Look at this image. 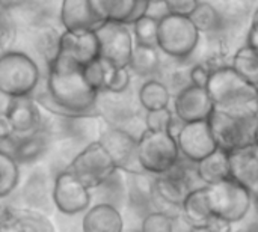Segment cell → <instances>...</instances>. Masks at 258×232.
<instances>
[{
	"instance_id": "cell-26",
	"label": "cell",
	"mask_w": 258,
	"mask_h": 232,
	"mask_svg": "<svg viewBox=\"0 0 258 232\" xmlns=\"http://www.w3.org/2000/svg\"><path fill=\"white\" fill-rule=\"evenodd\" d=\"M189 18L200 33H216L224 29V20L218 8L207 2H198Z\"/></svg>"
},
{
	"instance_id": "cell-17",
	"label": "cell",
	"mask_w": 258,
	"mask_h": 232,
	"mask_svg": "<svg viewBox=\"0 0 258 232\" xmlns=\"http://www.w3.org/2000/svg\"><path fill=\"white\" fill-rule=\"evenodd\" d=\"M228 156L231 178L255 198L258 195V143L233 151Z\"/></svg>"
},
{
	"instance_id": "cell-12",
	"label": "cell",
	"mask_w": 258,
	"mask_h": 232,
	"mask_svg": "<svg viewBox=\"0 0 258 232\" xmlns=\"http://www.w3.org/2000/svg\"><path fill=\"white\" fill-rule=\"evenodd\" d=\"M215 110V104L210 100L207 89L187 85L184 86L174 100V115L183 124L207 121Z\"/></svg>"
},
{
	"instance_id": "cell-42",
	"label": "cell",
	"mask_w": 258,
	"mask_h": 232,
	"mask_svg": "<svg viewBox=\"0 0 258 232\" xmlns=\"http://www.w3.org/2000/svg\"><path fill=\"white\" fill-rule=\"evenodd\" d=\"M254 201H255V207H257V213H258V195L254 198Z\"/></svg>"
},
{
	"instance_id": "cell-6",
	"label": "cell",
	"mask_w": 258,
	"mask_h": 232,
	"mask_svg": "<svg viewBox=\"0 0 258 232\" xmlns=\"http://www.w3.org/2000/svg\"><path fill=\"white\" fill-rule=\"evenodd\" d=\"M251 193L233 178L207 187V204L212 219L233 225L243 220L252 204Z\"/></svg>"
},
{
	"instance_id": "cell-5",
	"label": "cell",
	"mask_w": 258,
	"mask_h": 232,
	"mask_svg": "<svg viewBox=\"0 0 258 232\" xmlns=\"http://www.w3.org/2000/svg\"><path fill=\"white\" fill-rule=\"evenodd\" d=\"M138 162L144 172L157 177L168 174L180 162L177 140L168 131L144 130L138 139Z\"/></svg>"
},
{
	"instance_id": "cell-39",
	"label": "cell",
	"mask_w": 258,
	"mask_h": 232,
	"mask_svg": "<svg viewBox=\"0 0 258 232\" xmlns=\"http://www.w3.org/2000/svg\"><path fill=\"white\" fill-rule=\"evenodd\" d=\"M9 100H11V98L5 97V95L0 92V113H6V109H8Z\"/></svg>"
},
{
	"instance_id": "cell-15",
	"label": "cell",
	"mask_w": 258,
	"mask_h": 232,
	"mask_svg": "<svg viewBox=\"0 0 258 232\" xmlns=\"http://www.w3.org/2000/svg\"><path fill=\"white\" fill-rule=\"evenodd\" d=\"M60 23L65 32H97L106 21L92 0H65L60 5Z\"/></svg>"
},
{
	"instance_id": "cell-40",
	"label": "cell",
	"mask_w": 258,
	"mask_h": 232,
	"mask_svg": "<svg viewBox=\"0 0 258 232\" xmlns=\"http://www.w3.org/2000/svg\"><path fill=\"white\" fill-rule=\"evenodd\" d=\"M189 232H215L209 225H195L192 226Z\"/></svg>"
},
{
	"instance_id": "cell-21",
	"label": "cell",
	"mask_w": 258,
	"mask_h": 232,
	"mask_svg": "<svg viewBox=\"0 0 258 232\" xmlns=\"http://www.w3.org/2000/svg\"><path fill=\"white\" fill-rule=\"evenodd\" d=\"M195 166H197L198 178L207 187L231 178L230 156H228V152H225L222 149H216L213 154H210L209 157H206L204 160H201Z\"/></svg>"
},
{
	"instance_id": "cell-20",
	"label": "cell",
	"mask_w": 258,
	"mask_h": 232,
	"mask_svg": "<svg viewBox=\"0 0 258 232\" xmlns=\"http://www.w3.org/2000/svg\"><path fill=\"white\" fill-rule=\"evenodd\" d=\"M153 189L163 202L171 204V205H180V207L184 198L187 196V193L192 190L187 184L186 172L181 171L180 168V162L175 165L172 171H169L165 175L157 177Z\"/></svg>"
},
{
	"instance_id": "cell-25",
	"label": "cell",
	"mask_w": 258,
	"mask_h": 232,
	"mask_svg": "<svg viewBox=\"0 0 258 232\" xmlns=\"http://www.w3.org/2000/svg\"><path fill=\"white\" fill-rule=\"evenodd\" d=\"M160 66V56L157 48L154 47H145V45H135L128 71L135 72L141 77H148L157 72Z\"/></svg>"
},
{
	"instance_id": "cell-11",
	"label": "cell",
	"mask_w": 258,
	"mask_h": 232,
	"mask_svg": "<svg viewBox=\"0 0 258 232\" xmlns=\"http://www.w3.org/2000/svg\"><path fill=\"white\" fill-rule=\"evenodd\" d=\"M51 198L56 208L68 216L83 213L91 204L89 190L68 171L57 174L54 178Z\"/></svg>"
},
{
	"instance_id": "cell-33",
	"label": "cell",
	"mask_w": 258,
	"mask_h": 232,
	"mask_svg": "<svg viewBox=\"0 0 258 232\" xmlns=\"http://www.w3.org/2000/svg\"><path fill=\"white\" fill-rule=\"evenodd\" d=\"M172 121H174V112L169 109L148 112L147 118H145L147 130H151V131H168L169 133Z\"/></svg>"
},
{
	"instance_id": "cell-23",
	"label": "cell",
	"mask_w": 258,
	"mask_h": 232,
	"mask_svg": "<svg viewBox=\"0 0 258 232\" xmlns=\"http://www.w3.org/2000/svg\"><path fill=\"white\" fill-rule=\"evenodd\" d=\"M186 219L195 225H207L212 220V214L207 204V186L192 189L181 204Z\"/></svg>"
},
{
	"instance_id": "cell-10",
	"label": "cell",
	"mask_w": 258,
	"mask_h": 232,
	"mask_svg": "<svg viewBox=\"0 0 258 232\" xmlns=\"http://www.w3.org/2000/svg\"><path fill=\"white\" fill-rule=\"evenodd\" d=\"M180 156L192 163H200L210 154H213L218 146L212 136V130L207 121H197L183 124L181 130L175 136Z\"/></svg>"
},
{
	"instance_id": "cell-2",
	"label": "cell",
	"mask_w": 258,
	"mask_h": 232,
	"mask_svg": "<svg viewBox=\"0 0 258 232\" xmlns=\"http://www.w3.org/2000/svg\"><path fill=\"white\" fill-rule=\"evenodd\" d=\"M218 149L233 152L258 143V101L236 109H218L209 118Z\"/></svg>"
},
{
	"instance_id": "cell-14",
	"label": "cell",
	"mask_w": 258,
	"mask_h": 232,
	"mask_svg": "<svg viewBox=\"0 0 258 232\" xmlns=\"http://www.w3.org/2000/svg\"><path fill=\"white\" fill-rule=\"evenodd\" d=\"M6 116L12 125L14 136H17L18 140L33 136L42 128V116L33 97L11 98Z\"/></svg>"
},
{
	"instance_id": "cell-19",
	"label": "cell",
	"mask_w": 258,
	"mask_h": 232,
	"mask_svg": "<svg viewBox=\"0 0 258 232\" xmlns=\"http://www.w3.org/2000/svg\"><path fill=\"white\" fill-rule=\"evenodd\" d=\"M83 232H122L124 220L118 208L109 202L91 207L82 220Z\"/></svg>"
},
{
	"instance_id": "cell-29",
	"label": "cell",
	"mask_w": 258,
	"mask_h": 232,
	"mask_svg": "<svg viewBox=\"0 0 258 232\" xmlns=\"http://www.w3.org/2000/svg\"><path fill=\"white\" fill-rule=\"evenodd\" d=\"M59 47H60V33L53 27L41 29V32L36 36V48L39 54L44 57L47 66L56 60L59 54Z\"/></svg>"
},
{
	"instance_id": "cell-3",
	"label": "cell",
	"mask_w": 258,
	"mask_h": 232,
	"mask_svg": "<svg viewBox=\"0 0 258 232\" xmlns=\"http://www.w3.org/2000/svg\"><path fill=\"white\" fill-rule=\"evenodd\" d=\"M39 79V66L26 53L11 50L0 54V92L5 97H32Z\"/></svg>"
},
{
	"instance_id": "cell-18",
	"label": "cell",
	"mask_w": 258,
	"mask_h": 232,
	"mask_svg": "<svg viewBox=\"0 0 258 232\" xmlns=\"http://www.w3.org/2000/svg\"><path fill=\"white\" fill-rule=\"evenodd\" d=\"M95 11L106 23L135 24L148 12L150 2L145 0H92Z\"/></svg>"
},
{
	"instance_id": "cell-43",
	"label": "cell",
	"mask_w": 258,
	"mask_h": 232,
	"mask_svg": "<svg viewBox=\"0 0 258 232\" xmlns=\"http://www.w3.org/2000/svg\"><path fill=\"white\" fill-rule=\"evenodd\" d=\"M0 232H3V228H2V225H0Z\"/></svg>"
},
{
	"instance_id": "cell-28",
	"label": "cell",
	"mask_w": 258,
	"mask_h": 232,
	"mask_svg": "<svg viewBox=\"0 0 258 232\" xmlns=\"http://www.w3.org/2000/svg\"><path fill=\"white\" fill-rule=\"evenodd\" d=\"M20 180L18 163L9 152L0 151V199L8 198L17 187Z\"/></svg>"
},
{
	"instance_id": "cell-31",
	"label": "cell",
	"mask_w": 258,
	"mask_h": 232,
	"mask_svg": "<svg viewBox=\"0 0 258 232\" xmlns=\"http://www.w3.org/2000/svg\"><path fill=\"white\" fill-rule=\"evenodd\" d=\"M17 38V27L14 18L11 17L9 11L0 8V51L8 53L11 51Z\"/></svg>"
},
{
	"instance_id": "cell-34",
	"label": "cell",
	"mask_w": 258,
	"mask_h": 232,
	"mask_svg": "<svg viewBox=\"0 0 258 232\" xmlns=\"http://www.w3.org/2000/svg\"><path fill=\"white\" fill-rule=\"evenodd\" d=\"M130 79H132V75H130L128 68H116L112 79H110V82H109V85H107V88H106V92H109V94H122L128 88Z\"/></svg>"
},
{
	"instance_id": "cell-41",
	"label": "cell",
	"mask_w": 258,
	"mask_h": 232,
	"mask_svg": "<svg viewBox=\"0 0 258 232\" xmlns=\"http://www.w3.org/2000/svg\"><path fill=\"white\" fill-rule=\"evenodd\" d=\"M251 23H258V8L255 9L254 15H252V21H251Z\"/></svg>"
},
{
	"instance_id": "cell-1",
	"label": "cell",
	"mask_w": 258,
	"mask_h": 232,
	"mask_svg": "<svg viewBox=\"0 0 258 232\" xmlns=\"http://www.w3.org/2000/svg\"><path fill=\"white\" fill-rule=\"evenodd\" d=\"M98 92L83 75V66L57 54L47 66V89L35 101L48 112L63 118H89L95 115Z\"/></svg>"
},
{
	"instance_id": "cell-24",
	"label": "cell",
	"mask_w": 258,
	"mask_h": 232,
	"mask_svg": "<svg viewBox=\"0 0 258 232\" xmlns=\"http://www.w3.org/2000/svg\"><path fill=\"white\" fill-rule=\"evenodd\" d=\"M139 103L148 112H157L168 109L171 101V92L163 82L159 80H147L139 89Z\"/></svg>"
},
{
	"instance_id": "cell-9",
	"label": "cell",
	"mask_w": 258,
	"mask_h": 232,
	"mask_svg": "<svg viewBox=\"0 0 258 232\" xmlns=\"http://www.w3.org/2000/svg\"><path fill=\"white\" fill-rule=\"evenodd\" d=\"M95 35L100 42V57L116 68H128L135 48L128 27L118 23H104Z\"/></svg>"
},
{
	"instance_id": "cell-22",
	"label": "cell",
	"mask_w": 258,
	"mask_h": 232,
	"mask_svg": "<svg viewBox=\"0 0 258 232\" xmlns=\"http://www.w3.org/2000/svg\"><path fill=\"white\" fill-rule=\"evenodd\" d=\"M50 143V137L47 130L42 127L38 133H35L30 137L20 139L12 149L11 156L17 163H32L38 159H41Z\"/></svg>"
},
{
	"instance_id": "cell-38",
	"label": "cell",
	"mask_w": 258,
	"mask_h": 232,
	"mask_svg": "<svg viewBox=\"0 0 258 232\" xmlns=\"http://www.w3.org/2000/svg\"><path fill=\"white\" fill-rule=\"evenodd\" d=\"M246 45L258 51V23H251L248 36H246Z\"/></svg>"
},
{
	"instance_id": "cell-8",
	"label": "cell",
	"mask_w": 258,
	"mask_h": 232,
	"mask_svg": "<svg viewBox=\"0 0 258 232\" xmlns=\"http://www.w3.org/2000/svg\"><path fill=\"white\" fill-rule=\"evenodd\" d=\"M200 44V32L189 17L168 14L159 20L157 48L174 59L189 57Z\"/></svg>"
},
{
	"instance_id": "cell-4",
	"label": "cell",
	"mask_w": 258,
	"mask_h": 232,
	"mask_svg": "<svg viewBox=\"0 0 258 232\" xmlns=\"http://www.w3.org/2000/svg\"><path fill=\"white\" fill-rule=\"evenodd\" d=\"M206 89L218 109H236L258 101V89L240 77L231 65L213 69Z\"/></svg>"
},
{
	"instance_id": "cell-36",
	"label": "cell",
	"mask_w": 258,
	"mask_h": 232,
	"mask_svg": "<svg viewBox=\"0 0 258 232\" xmlns=\"http://www.w3.org/2000/svg\"><path fill=\"white\" fill-rule=\"evenodd\" d=\"M210 69L204 65V63H197L190 72H189V80H190V85L194 86H200V88H206L207 82H209V77H210Z\"/></svg>"
},
{
	"instance_id": "cell-32",
	"label": "cell",
	"mask_w": 258,
	"mask_h": 232,
	"mask_svg": "<svg viewBox=\"0 0 258 232\" xmlns=\"http://www.w3.org/2000/svg\"><path fill=\"white\" fill-rule=\"evenodd\" d=\"M141 232H174V220L162 211H153L142 220Z\"/></svg>"
},
{
	"instance_id": "cell-35",
	"label": "cell",
	"mask_w": 258,
	"mask_h": 232,
	"mask_svg": "<svg viewBox=\"0 0 258 232\" xmlns=\"http://www.w3.org/2000/svg\"><path fill=\"white\" fill-rule=\"evenodd\" d=\"M168 14L172 15H180V17H190L192 12L195 11L198 2L195 0H171L165 2Z\"/></svg>"
},
{
	"instance_id": "cell-30",
	"label": "cell",
	"mask_w": 258,
	"mask_h": 232,
	"mask_svg": "<svg viewBox=\"0 0 258 232\" xmlns=\"http://www.w3.org/2000/svg\"><path fill=\"white\" fill-rule=\"evenodd\" d=\"M157 29L159 20L145 15L133 24V32L136 38V45L154 47L157 48Z\"/></svg>"
},
{
	"instance_id": "cell-7",
	"label": "cell",
	"mask_w": 258,
	"mask_h": 232,
	"mask_svg": "<svg viewBox=\"0 0 258 232\" xmlns=\"http://www.w3.org/2000/svg\"><path fill=\"white\" fill-rule=\"evenodd\" d=\"M67 171L91 190L110 181L118 169L103 145L98 140H94L73 159Z\"/></svg>"
},
{
	"instance_id": "cell-16",
	"label": "cell",
	"mask_w": 258,
	"mask_h": 232,
	"mask_svg": "<svg viewBox=\"0 0 258 232\" xmlns=\"http://www.w3.org/2000/svg\"><path fill=\"white\" fill-rule=\"evenodd\" d=\"M59 54L85 66L100 57V42L95 32H62Z\"/></svg>"
},
{
	"instance_id": "cell-37",
	"label": "cell",
	"mask_w": 258,
	"mask_h": 232,
	"mask_svg": "<svg viewBox=\"0 0 258 232\" xmlns=\"http://www.w3.org/2000/svg\"><path fill=\"white\" fill-rule=\"evenodd\" d=\"M14 137V130L12 125L6 116V113H0V142L3 140H11Z\"/></svg>"
},
{
	"instance_id": "cell-13",
	"label": "cell",
	"mask_w": 258,
	"mask_h": 232,
	"mask_svg": "<svg viewBox=\"0 0 258 232\" xmlns=\"http://www.w3.org/2000/svg\"><path fill=\"white\" fill-rule=\"evenodd\" d=\"M98 142L107 151V154L113 160L116 169L136 172L133 168V165H136L142 171V168L138 162V154H136L138 139L132 133L121 130V128H110L100 136Z\"/></svg>"
},
{
	"instance_id": "cell-27",
	"label": "cell",
	"mask_w": 258,
	"mask_h": 232,
	"mask_svg": "<svg viewBox=\"0 0 258 232\" xmlns=\"http://www.w3.org/2000/svg\"><path fill=\"white\" fill-rule=\"evenodd\" d=\"M231 68L249 85L258 89V51L248 45L240 47L233 56Z\"/></svg>"
}]
</instances>
